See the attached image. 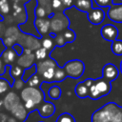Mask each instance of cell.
<instances>
[{"mask_svg": "<svg viewBox=\"0 0 122 122\" xmlns=\"http://www.w3.org/2000/svg\"><path fill=\"white\" fill-rule=\"evenodd\" d=\"M104 107L111 113V122H122V107L114 102H109Z\"/></svg>", "mask_w": 122, "mask_h": 122, "instance_id": "cell-5", "label": "cell"}, {"mask_svg": "<svg viewBox=\"0 0 122 122\" xmlns=\"http://www.w3.org/2000/svg\"><path fill=\"white\" fill-rule=\"evenodd\" d=\"M11 85L9 83V81L6 78H0V94L5 93L9 88H10Z\"/></svg>", "mask_w": 122, "mask_h": 122, "instance_id": "cell-33", "label": "cell"}, {"mask_svg": "<svg viewBox=\"0 0 122 122\" xmlns=\"http://www.w3.org/2000/svg\"><path fill=\"white\" fill-rule=\"evenodd\" d=\"M120 72L122 73V61H121V63H120Z\"/></svg>", "mask_w": 122, "mask_h": 122, "instance_id": "cell-53", "label": "cell"}, {"mask_svg": "<svg viewBox=\"0 0 122 122\" xmlns=\"http://www.w3.org/2000/svg\"><path fill=\"white\" fill-rule=\"evenodd\" d=\"M3 41H4V43H5L7 48H10L15 44V40L13 38H11V37H9V36H5Z\"/></svg>", "mask_w": 122, "mask_h": 122, "instance_id": "cell-42", "label": "cell"}, {"mask_svg": "<svg viewBox=\"0 0 122 122\" xmlns=\"http://www.w3.org/2000/svg\"><path fill=\"white\" fill-rule=\"evenodd\" d=\"M51 1H52V0H37L39 6L43 7V8L46 10L47 14H48L49 16H51V9H52Z\"/></svg>", "mask_w": 122, "mask_h": 122, "instance_id": "cell-28", "label": "cell"}, {"mask_svg": "<svg viewBox=\"0 0 122 122\" xmlns=\"http://www.w3.org/2000/svg\"><path fill=\"white\" fill-rule=\"evenodd\" d=\"M39 37L35 36V35H32V34H28L26 36V39H25V42H24V45L23 47L25 49H30L31 51H36L37 49L41 48L42 44L40 43Z\"/></svg>", "mask_w": 122, "mask_h": 122, "instance_id": "cell-13", "label": "cell"}, {"mask_svg": "<svg viewBox=\"0 0 122 122\" xmlns=\"http://www.w3.org/2000/svg\"><path fill=\"white\" fill-rule=\"evenodd\" d=\"M64 70L66 71L68 76L77 79L82 76V74L85 71V66L82 61L74 59V60H71V61L67 62L64 66Z\"/></svg>", "mask_w": 122, "mask_h": 122, "instance_id": "cell-1", "label": "cell"}, {"mask_svg": "<svg viewBox=\"0 0 122 122\" xmlns=\"http://www.w3.org/2000/svg\"><path fill=\"white\" fill-rule=\"evenodd\" d=\"M70 22L67 19V17L63 14L61 17V13L58 12L55 17H53L51 20V30L52 32H59L61 30H63L64 29H66L69 26Z\"/></svg>", "mask_w": 122, "mask_h": 122, "instance_id": "cell-3", "label": "cell"}, {"mask_svg": "<svg viewBox=\"0 0 122 122\" xmlns=\"http://www.w3.org/2000/svg\"><path fill=\"white\" fill-rule=\"evenodd\" d=\"M2 106H4V100L0 99V109L2 108Z\"/></svg>", "mask_w": 122, "mask_h": 122, "instance_id": "cell-52", "label": "cell"}, {"mask_svg": "<svg viewBox=\"0 0 122 122\" xmlns=\"http://www.w3.org/2000/svg\"><path fill=\"white\" fill-rule=\"evenodd\" d=\"M20 31H19V29L16 28V27H9L6 30H5V36H9V37H11L13 38L15 41L18 40L19 36H20Z\"/></svg>", "mask_w": 122, "mask_h": 122, "instance_id": "cell-21", "label": "cell"}, {"mask_svg": "<svg viewBox=\"0 0 122 122\" xmlns=\"http://www.w3.org/2000/svg\"><path fill=\"white\" fill-rule=\"evenodd\" d=\"M108 17L116 23H122V4H112L108 10Z\"/></svg>", "mask_w": 122, "mask_h": 122, "instance_id": "cell-9", "label": "cell"}, {"mask_svg": "<svg viewBox=\"0 0 122 122\" xmlns=\"http://www.w3.org/2000/svg\"><path fill=\"white\" fill-rule=\"evenodd\" d=\"M57 122H75V120L71 114L64 112L57 118Z\"/></svg>", "mask_w": 122, "mask_h": 122, "instance_id": "cell-34", "label": "cell"}, {"mask_svg": "<svg viewBox=\"0 0 122 122\" xmlns=\"http://www.w3.org/2000/svg\"><path fill=\"white\" fill-rule=\"evenodd\" d=\"M75 93L80 98H85L89 96V88L85 84V82H80L75 87Z\"/></svg>", "mask_w": 122, "mask_h": 122, "instance_id": "cell-19", "label": "cell"}, {"mask_svg": "<svg viewBox=\"0 0 122 122\" xmlns=\"http://www.w3.org/2000/svg\"><path fill=\"white\" fill-rule=\"evenodd\" d=\"M38 111L41 117H51L55 112V106L51 102H45Z\"/></svg>", "mask_w": 122, "mask_h": 122, "instance_id": "cell-17", "label": "cell"}, {"mask_svg": "<svg viewBox=\"0 0 122 122\" xmlns=\"http://www.w3.org/2000/svg\"><path fill=\"white\" fill-rule=\"evenodd\" d=\"M74 6L79 10L88 13L92 9V0H75Z\"/></svg>", "mask_w": 122, "mask_h": 122, "instance_id": "cell-18", "label": "cell"}, {"mask_svg": "<svg viewBox=\"0 0 122 122\" xmlns=\"http://www.w3.org/2000/svg\"><path fill=\"white\" fill-rule=\"evenodd\" d=\"M61 93H62V92H61L60 88H59L58 86H56V85L51 86V87L50 88L49 92H48L49 96H50L51 99H53V100L59 99L60 96H61Z\"/></svg>", "mask_w": 122, "mask_h": 122, "instance_id": "cell-23", "label": "cell"}, {"mask_svg": "<svg viewBox=\"0 0 122 122\" xmlns=\"http://www.w3.org/2000/svg\"><path fill=\"white\" fill-rule=\"evenodd\" d=\"M25 81L22 79V78H17L16 80H14V82H13V84H12V88H14V89H16V90H21L23 87H24V85H25Z\"/></svg>", "mask_w": 122, "mask_h": 122, "instance_id": "cell-38", "label": "cell"}, {"mask_svg": "<svg viewBox=\"0 0 122 122\" xmlns=\"http://www.w3.org/2000/svg\"><path fill=\"white\" fill-rule=\"evenodd\" d=\"M10 7L8 0H0V13L1 14H8L10 12Z\"/></svg>", "mask_w": 122, "mask_h": 122, "instance_id": "cell-30", "label": "cell"}, {"mask_svg": "<svg viewBox=\"0 0 122 122\" xmlns=\"http://www.w3.org/2000/svg\"><path fill=\"white\" fill-rule=\"evenodd\" d=\"M21 98L24 102L32 101L36 105L43 101V92L35 87H26L21 91Z\"/></svg>", "mask_w": 122, "mask_h": 122, "instance_id": "cell-2", "label": "cell"}, {"mask_svg": "<svg viewBox=\"0 0 122 122\" xmlns=\"http://www.w3.org/2000/svg\"><path fill=\"white\" fill-rule=\"evenodd\" d=\"M36 65V70H37V73L38 74H40V75H42L43 74V72L46 71V70H48V69H50V68H55L56 67V62H54L53 60H51V59H46V60H41V61H39L37 64H35Z\"/></svg>", "mask_w": 122, "mask_h": 122, "instance_id": "cell-16", "label": "cell"}, {"mask_svg": "<svg viewBox=\"0 0 122 122\" xmlns=\"http://www.w3.org/2000/svg\"><path fill=\"white\" fill-rule=\"evenodd\" d=\"M54 73H55V68H50L43 72L42 77L47 82H52V81H54L53 80L54 79Z\"/></svg>", "mask_w": 122, "mask_h": 122, "instance_id": "cell-26", "label": "cell"}, {"mask_svg": "<svg viewBox=\"0 0 122 122\" xmlns=\"http://www.w3.org/2000/svg\"><path fill=\"white\" fill-rule=\"evenodd\" d=\"M89 97L92 98V99H93V100H96V99H99V98L102 97V94L100 93V92L98 91L97 87L95 86V83H93L89 88Z\"/></svg>", "mask_w": 122, "mask_h": 122, "instance_id": "cell-25", "label": "cell"}, {"mask_svg": "<svg viewBox=\"0 0 122 122\" xmlns=\"http://www.w3.org/2000/svg\"><path fill=\"white\" fill-rule=\"evenodd\" d=\"M8 119H9L8 115L6 113L0 112V122H8Z\"/></svg>", "mask_w": 122, "mask_h": 122, "instance_id": "cell-46", "label": "cell"}, {"mask_svg": "<svg viewBox=\"0 0 122 122\" xmlns=\"http://www.w3.org/2000/svg\"><path fill=\"white\" fill-rule=\"evenodd\" d=\"M51 6H52V9L53 10H58L63 6V3H62L61 0H52L51 1Z\"/></svg>", "mask_w": 122, "mask_h": 122, "instance_id": "cell-43", "label": "cell"}, {"mask_svg": "<svg viewBox=\"0 0 122 122\" xmlns=\"http://www.w3.org/2000/svg\"><path fill=\"white\" fill-rule=\"evenodd\" d=\"M34 25H35V29L38 30V32L41 35L48 33L49 30L51 29V21L49 19H45V18L36 17L35 21H34Z\"/></svg>", "mask_w": 122, "mask_h": 122, "instance_id": "cell-11", "label": "cell"}, {"mask_svg": "<svg viewBox=\"0 0 122 122\" xmlns=\"http://www.w3.org/2000/svg\"><path fill=\"white\" fill-rule=\"evenodd\" d=\"M15 54H16V52L13 51V49H6V51L3 52V54L1 56H2V59L4 61V63L8 65V64L12 63L14 61Z\"/></svg>", "mask_w": 122, "mask_h": 122, "instance_id": "cell-20", "label": "cell"}, {"mask_svg": "<svg viewBox=\"0 0 122 122\" xmlns=\"http://www.w3.org/2000/svg\"><path fill=\"white\" fill-rule=\"evenodd\" d=\"M12 49H13V51L16 52V54H17L18 56L21 55V54H23L24 50H25V48H24L21 44H19V43H15V44L12 46Z\"/></svg>", "mask_w": 122, "mask_h": 122, "instance_id": "cell-41", "label": "cell"}, {"mask_svg": "<svg viewBox=\"0 0 122 122\" xmlns=\"http://www.w3.org/2000/svg\"><path fill=\"white\" fill-rule=\"evenodd\" d=\"M94 83H95V86L97 87L98 91L102 94V96H106L107 94L110 93V92L112 90V85H111L110 81L106 80L104 77H101V78L96 79Z\"/></svg>", "mask_w": 122, "mask_h": 122, "instance_id": "cell-14", "label": "cell"}, {"mask_svg": "<svg viewBox=\"0 0 122 122\" xmlns=\"http://www.w3.org/2000/svg\"><path fill=\"white\" fill-rule=\"evenodd\" d=\"M34 11H35L36 17H39V18H44L46 15H48L46 10H45L43 7H41V6H37V7L34 9Z\"/></svg>", "mask_w": 122, "mask_h": 122, "instance_id": "cell-36", "label": "cell"}, {"mask_svg": "<svg viewBox=\"0 0 122 122\" xmlns=\"http://www.w3.org/2000/svg\"><path fill=\"white\" fill-rule=\"evenodd\" d=\"M35 59H36V57H35V54H33V53H30V54L23 53V54L19 55V57L17 59V64L19 66H21L22 68L27 69V68H30L32 65H34Z\"/></svg>", "mask_w": 122, "mask_h": 122, "instance_id": "cell-12", "label": "cell"}, {"mask_svg": "<svg viewBox=\"0 0 122 122\" xmlns=\"http://www.w3.org/2000/svg\"><path fill=\"white\" fill-rule=\"evenodd\" d=\"M97 7H102V8H110L113 3L112 0H95Z\"/></svg>", "mask_w": 122, "mask_h": 122, "instance_id": "cell-37", "label": "cell"}, {"mask_svg": "<svg viewBox=\"0 0 122 122\" xmlns=\"http://www.w3.org/2000/svg\"><path fill=\"white\" fill-rule=\"evenodd\" d=\"M24 53L30 54V53H32V52H31V50H30V49H25V50H24Z\"/></svg>", "mask_w": 122, "mask_h": 122, "instance_id": "cell-51", "label": "cell"}, {"mask_svg": "<svg viewBox=\"0 0 122 122\" xmlns=\"http://www.w3.org/2000/svg\"><path fill=\"white\" fill-rule=\"evenodd\" d=\"M42 47L43 48H45L46 50H50V49H51L52 48V45H53V42H52V40L51 39H50V38H44L43 40H42Z\"/></svg>", "mask_w": 122, "mask_h": 122, "instance_id": "cell-40", "label": "cell"}, {"mask_svg": "<svg viewBox=\"0 0 122 122\" xmlns=\"http://www.w3.org/2000/svg\"><path fill=\"white\" fill-rule=\"evenodd\" d=\"M24 105H25V107H26L28 110H33L36 104H35L34 102H32V101H26Z\"/></svg>", "mask_w": 122, "mask_h": 122, "instance_id": "cell-44", "label": "cell"}, {"mask_svg": "<svg viewBox=\"0 0 122 122\" xmlns=\"http://www.w3.org/2000/svg\"><path fill=\"white\" fill-rule=\"evenodd\" d=\"M23 71H24L22 70V67L19 66L18 64L15 65V66H11V67H10V75H11V77H12L13 79L22 76Z\"/></svg>", "mask_w": 122, "mask_h": 122, "instance_id": "cell-27", "label": "cell"}, {"mask_svg": "<svg viewBox=\"0 0 122 122\" xmlns=\"http://www.w3.org/2000/svg\"><path fill=\"white\" fill-rule=\"evenodd\" d=\"M94 81H95V80H93V79H92V78H88V79H86L84 82H85V84L87 85V87L90 88V87L94 83Z\"/></svg>", "mask_w": 122, "mask_h": 122, "instance_id": "cell-48", "label": "cell"}, {"mask_svg": "<svg viewBox=\"0 0 122 122\" xmlns=\"http://www.w3.org/2000/svg\"><path fill=\"white\" fill-rule=\"evenodd\" d=\"M20 103V98L19 96L12 92H10L4 98V107L8 111H11L16 105Z\"/></svg>", "mask_w": 122, "mask_h": 122, "instance_id": "cell-10", "label": "cell"}, {"mask_svg": "<svg viewBox=\"0 0 122 122\" xmlns=\"http://www.w3.org/2000/svg\"><path fill=\"white\" fill-rule=\"evenodd\" d=\"M6 49H7V47H6L5 43H4V41L0 38V56L3 54V52L6 51Z\"/></svg>", "mask_w": 122, "mask_h": 122, "instance_id": "cell-45", "label": "cell"}, {"mask_svg": "<svg viewBox=\"0 0 122 122\" xmlns=\"http://www.w3.org/2000/svg\"><path fill=\"white\" fill-rule=\"evenodd\" d=\"M105 12L100 8H92L88 12V19L93 25H99L104 21Z\"/></svg>", "mask_w": 122, "mask_h": 122, "instance_id": "cell-7", "label": "cell"}, {"mask_svg": "<svg viewBox=\"0 0 122 122\" xmlns=\"http://www.w3.org/2000/svg\"><path fill=\"white\" fill-rule=\"evenodd\" d=\"M118 75H119V70L112 63H108L103 67L102 77H104L106 80L112 82L118 77Z\"/></svg>", "mask_w": 122, "mask_h": 122, "instance_id": "cell-6", "label": "cell"}, {"mask_svg": "<svg viewBox=\"0 0 122 122\" xmlns=\"http://www.w3.org/2000/svg\"><path fill=\"white\" fill-rule=\"evenodd\" d=\"M37 72V70H36V65H32L31 67H30V68H27V69H25L24 70V71H23V74H22V79L27 83V81L32 76V75H34L35 73Z\"/></svg>", "mask_w": 122, "mask_h": 122, "instance_id": "cell-22", "label": "cell"}, {"mask_svg": "<svg viewBox=\"0 0 122 122\" xmlns=\"http://www.w3.org/2000/svg\"><path fill=\"white\" fill-rule=\"evenodd\" d=\"M6 67L7 65H4L3 61L0 59V74H4L6 72Z\"/></svg>", "mask_w": 122, "mask_h": 122, "instance_id": "cell-47", "label": "cell"}, {"mask_svg": "<svg viewBox=\"0 0 122 122\" xmlns=\"http://www.w3.org/2000/svg\"><path fill=\"white\" fill-rule=\"evenodd\" d=\"M8 122H17V121H16V118L13 116V117H9Z\"/></svg>", "mask_w": 122, "mask_h": 122, "instance_id": "cell-50", "label": "cell"}, {"mask_svg": "<svg viewBox=\"0 0 122 122\" xmlns=\"http://www.w3.org/2000/svg\"><path fill=\"white\" fill-rule=\"evenodd\" d=\"M34 54H35V57H36V59H37L38 61L44 60V59L46 58V56H47V50H46L45 48L41 47V48H39V49H37V50L35 51Z\"/></svg>", "mask_w": 122, "mask_h": 122, "instance_id": "cell-31", "label": "cell"}, {"mask_svg": "<svg viewBox=\"0 0 122 122\" xmlns=\"http://www.w3.org/2000/svg\"><path fill=\"white\" fill-rule=\"evenodd\" d=\"M11 114L18 120H22L25 121L27 119L28 116V109L25 107V105H22L21 103H19L18 105H16L11 111H10Z\"/></svg>", "mask_w": 122, "mask_h": 122, "instance_id": "cell-15", "label": "cell"}, {"mask_svg": "<svg viewBox=\"0 0 122 122\" xmlns=\"http://www.w3.org/2000/svg\"><path fill=\"white\" fill-rule=\"evenodd\" d=\"M100 33H101V36L107 40V41H113L117 38L118 36V33H119V30L118 29L114 26V25H112V24H107V25H104L102 28H101V30H100Z\"/></svg>", "mask_w": 122, "mask_h": 122, "instance_id": "cell-4", "label": "cell"}, {"mask_svg": "<svg viewBox=\"0 0 122 122\" xmlns=\"http://www.w3.org/2000/svg\"><path fill=\"white\" fill-rule=\"evenodd\" d=\"M112 51L115 55H122V40L115 39L112 43Z\"/></svg>", "mask_w": 122, "mask_h": 122, "instance_id": "cell-24", "label": "cell"}, {"mask_svg": "<svg viewBox=\"0 0 122 122\" xmlns=\"http://www.w3.org/2000/svg\"><path fill=\"white\" fill-rule=\"evenodd\" d=\"M67 76V72L64 69H56L55 70V73H54V81L56 82H60V81H63Z\"/></svg>", "mask_w": 122, "mask_h": 122, "instance_id": "cell-29", "label": "cell"}, {"mask_svg": "<svg viewBox=\"0 0 122 122\" xmlns=\"http://www.w3.org/2000/svg\"><path fill=\"white\" fill-rule=\"evenodd\" d=\"M27 84H28V86H30V87H35V88L40 85V79H39V76H38L37 72H36L34 75H32V76L27 81Z\"/></svg>", "mask_w": 122, "mask_h": 122, "instance_id": "cell-32", "label": "cell"}, {"mask_svg": "<svg viewBox=\"0 0 122 122\" xmlns=\"http://www.w3.org/2000/svg\"><path fill=\"white\" fill-rule=\"evenodd\" d=\"M63 3V6L65 7H71L72 5V0H61Z\"/></svg>", "mask_w": 122, "mask_h": 122, "instance_id": "cell-49", "label": "cell"}, {"mask_svg": "<svg viewBox=\"0 0 122 122\" xmlns=\"http://www.w3.org/2000/svg\"><path fill=\"white\" fill-rule=\"evenodd\" d=\"M92 122H111L110 112L103 106L92 113Z\"/></svg>", "mask_w": 122, "mask_h": 122, "instance_id": "cell-8", "label": "cell"}, {"mask_svg": "<svg viewBox=\"0 0 122 122\" xmlns=\"http://www.w3.org/2000/svg\"><path fill=\"white\" fill-rule=\"evenodd\" d=\"M55 42H56V45L57 46H60V47H63L67 43V41H66V39L64 37V34H56V36H55Z\"/></svg>", "mask_w": 122, "mask_h": 122, "instance_id": "cell-39", "label": "cell"}, {"mask_svg": "<svg viewBox=\"0 0 122 122\" xmlns=\"http://www.w3.org/2000/svg\"><path fill=\"white\" fill-rule=\"evenodd\" d=\"M63 34H64V37H65L67 43H71L75 39V32L73 30H70V29L66 30V31Z\"/></svg>", "mask_w": 122, "mask_h": 122, "instance_id": "cell-35", "label": "cell"}]
</instances>
